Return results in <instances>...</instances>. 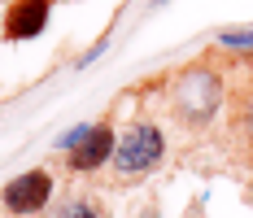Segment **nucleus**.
Wrapping results in <instances>:
<instances>
[{
	"instance_id": "0eeeda50",
	"label": "nucleus",
	"mask_w": 253,
	"mask_h": 218,
	"mask_svg": "<svg viewBox=\"0 0 253 218\" xmlns=\"http://www.w3.org/2000/svg\"><path fill=\"white\" fill-rule=\"evenodd\" d=\"M236 131L245 135V144L253 148V96L240 100V109H236Z\"/></svg>"
},
{
	"instance_id": "f257e3e1",
	"label": "nucleus",
	"mask_w": 253,
	"mask_h": 218,
	"mask_svg": "<svg viewBox=\"0 0 253 218\" xmlns=\"http://www.w3.org/2000/svg\"><path fill=\"white\" fill-rule=\"evenodd\" d=\"M162 162H166V131L157 122H149V118L131 122L123 135H118L114 157H109V166H114L118 179H144Z\"/></svg>"
},
{
	"instance_id": "1a4fd4ad",
	"label": "nucleus",
	"mask_w": 253,
	"mask_h": 218,
	"mask_svg": "<svg viewBox=\"0 0 253 218\" xmlns=\"http://www.w3.org/2000/svg\"><path fill=\"white\" fill-rule=\"evenodd\" d=\"M87 131H92V127H75V131H66V135L57 140V148H66V153H70L75 144H83V140H87Z\"/></svg>"
},
{
	"instance_id": "39448f33",
	"label": "nucleus",
	"mask_w": 253,
	"mask_h": 218,
	"mask_svg": "<svg viewBox=\"0 0 253 218\" xmlns=\"http://www.w3.org/2000/svg\"><path fill=\"white\" fill-rule=\"evenodd\" d=\"M114 144H118V140H114V122H96V127L87 131V140L70 148V162H66V166L75 170V174H87V170L105 166V162L114 157Z\"/></svg>"
},
{
	"instance_id": "f03ea898",
	"label": "nucleus",
	"mask_w": 253,
	"mask_h": 218,
	"mask_svg": "<svg viewBox=\"0 0 253 218\" xmlns=\"http://www.w3.org/2000/svg\"><path fill=\"white\" fill-rule=\"evenodd\" d=\"M170 105H175L179 122H188L192 131H201V127L214 122L218 105H223V79L210 70V66H188V70L175 79Z\"/></svg>"
},
{
	"instance_id": "6e6552de",
	"label": "nucleus",
	"mask_w": 253,
	"mask_h": 218,
	"mask_svg": "<svg viewBox=\"0 0 253 218\" xmlns=\"http://www.w3.org/2000/svg\"><path fill=\"white\" fill-rule=\"evenodd\" d=\"M218 44H223V48H245V52H253V31H223V35H218Z\"/></svg>"
},
{
	"instance_id": "9d476101",
	"label": "nucleus",
	"mask_w": 253,
	"mask_h": 218,
	"mask_svg": "<svg viewBox=\"0 0 253 218\" xmlns=\"http://www.w3.org/2000/svg\"><path fill=\"white\" fill-rule=\"evenodd\" d=\"M153 4H166V0H153Z\"/></svg>"
},
{
	"instance_id": "7ed1b4c3",
	"label": "nucleus",
	"mask_w": 253,
	"mask_h": 218,
	"mask_svg": "<svg viewBox=\"0 0 253 218\" xmlns=\"http://www.w3.org/2000/svg\"><path fill=\"white\" fill-rule=\"evenodd\" d=\"M48 201H52V174L44 166H35V170H22L18 179L4 183L0 210H4L9 218H31V214H40Z\"/></svg>"
},
{
	"instance_id": "20e7f679",
	"label": "nucleus",
	"mask_w": 253,
	"mask_h": 218,
	"mask_svg": "<svg viewBox=\"0 0 253 218\" xmlns=\"http://www.w3.org/2000/svg\"><path fill=\"white\" fill-rule=\"evenodd\" d=\"M52 18V0H13L9 9H4V40L9 44H26V40H35V35H44V26Z\"/></svg>"
},
{
	"instance_id": "423d86ee",
	"label": "nucleus",
	"mask_w": 253,
	"mask_h": 218,
	"mask_svg": "<svg viewBox=\"0 0 253 218\" xmlns=\"http://www.w3.org/2000/svg\"><path fill=\"white\" fill-rule=\"evenodd\" d=\"M52 218H105V210L92 201V196H70V201L57 205V214H52Z\"/></svg>"
}]
</instances>
